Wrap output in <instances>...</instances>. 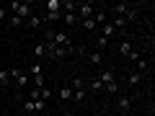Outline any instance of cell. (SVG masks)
<instances>
[{
    "instance_id": "6da1fadb",
    "label": "cell",
    "mask_w": 155,
    "mask_h": 116,
    "mask_svg": "<svg viewBox=\"0 0 155 116\" xmlns=\"http://www.w3.org/2000/svg\"><path fill=\"white\" fill-rule=\"evenodd\" d=\"M5 11H13V16H18L21 21H28V18L34 16V8L28 5V3H8Z\"/></svg>"
},
{
    "instance_id": "7a4b0ae2",
    "label": "cell",
    "mask_w": 155,
    "mask_h": 116,
    "mask_svg": "<svg viewBox=\"0 0 155 116\" xmlns=\"http://www.w3.org/2000/svg\"><path fill=\"white\" fill-rule=\"evenodd\" d=\"M109 8H111V13H114V16H122V18H127V23L137 18V11H134L132 5H127V3H114V5H109Z\"/></svg>"
},
{
    "instance_id": "3957f363",
    "label": "cell",
    "mask_w": 155,
    "mask_h": 116,
    "mask_svg": "<svg viewBox=\"0 0 155 116\" xmlns=\"http://www.w3.org/2000/svg\"><path fill=\"white\" fill-rule=\"evenodd\" d=\"M8 72H11V77L16 80V85H18V88H26V85L31 83V77H28V72H23L21 67H11Z\"/></svg>"
},
{
    "instance_id": "277c9868",
    "label": "cell",
    "mask_w": 155,
    "mask_h": 116,
    "mask_svg": "<svg viewBox=\"0 0 155 116\" xmlns=\"http://www.w3.org/2000/svg\"><path fill=\"white\" fill-rule=\"evenodd\" d=\"M93 13H96V5H93V3H80V5L75 8V16H80V21L93 18Z\"/></svg>"
},
{
    "instance_id": "5b68a950",
    "label": "cell",
    "mask_w": 155,
    "mask_h": 116,
    "mask_svg": "<svg viewBox=\"0 0 155 116\" xmlns=\"http://www.w3.org/2000/svg\"><path fill=\"white\" fill-rule=\"evenodd\" d=\"M31 54H34V62H41L47 57V47H44V41H39V44H34L31 47Z\"/></svg>"
},
{
    "instance_id": "8992f818",
    "label": "cell",
    "mask_w": 155,
    "mask_h": 116,
    "mask_svg": "<svg viewBox=\"0 0 155 116\" xmlns=\"http://www.w3.org/2000/svg\"><path fill=\"white\" fill-rule=\"evenodd\" d=\"M116 108L122 111L124 116H129V108H132V101H129V95H119V101H116Z\"/></svg>"
},
{
    "instance_id": "52a82bcc",
    "label": "cell",
    "mask_w": 155,
    "mask_h": 116,
    "mask_svg": "<svg viewBox=\"0 0 155 116\" xmlns=\"http://www.w3.org/2000/svg\"><path fill=\"white\" fill-rule=\"evenodd\" d=\"M142 80H145L142 72H134V70H132V72H127V85H129V88H137Z\"/></svg>"
},
{
    "instance_id": "ba28073f",
    "label": "cell",
    "mask_w": 155,
    "mask_h": 116,
    "mask_svg": "<svg viewBox=\"0 0 155 116\" xmlns=\"http://www.w3.org/2000/svg\"><path fill=\"white\" fill-rule=\"evenodd\" d=\"M57 98H60V101H65V103H67V101H72V88H70V85L60 88V90H57Z\"/></svg>"
},
{
    "instance_id": "9c48e42d",
    "label": "cell",
    "mask_w": 155,
    "mask_h": 116,
    "mask_svg": "<svg viewBox=\"0 0 155 116\" xmlns=\"http://www.w3.org/2000/svg\"><path fill=\"white\" fill-rule=\"evenodd\" d=\"M98 80H101V85H109V83H116V75H114L111 70H106V72H101Z\"/></svg>"
},
{
    "instance_id": "30bf717a",
    "label": "cell",
    "mask_w": 155,
    "mask_h": 116,
    "mask_svg": "<svg viewBox=\"0 0 155 116\" xmlns=\"http://www.w3.org/2000/svg\"><path fill=\"white\" fill-rule=\"evenodd\" d=\"M47 11L49 13H62V0H47Z\"/></svg>"
},
{
    "instance_id": "8fae6325",
    "label": "cell",
    "mask_w": 155,
    "mask_h": 116,
    "mask_svg": "<svg viewBox=\"0 0 155 116\" xmlns=\"http://www.w3.org/2000/svg\"><path fill=\"white\" fill-rule=\"evenodd\" d=\"M85 57H88V62H91V65H96V67L104 65V54H101V52H91V54H85Z\"/></svg>"
},
{
    "instance_id": "7c38bea8",
    "label": "cell",
    "mask_w": 155,
    "mask_h": 116,
    "mask_svg": "<svg viewBox=\"0 0 155 116\" xmlns=\"http://www.w3.org/2000/svg\"><path fill=\"white\" fill-rule=\"evenodd\" d=\"M147 65H150V62L145 60V57H140V60L134 62V72H142V75H147Z\"/></svg>"
},
{
    "instance_id": "4fadbf2b",
    "label": "cell",
    "mask_w": 155,
    "mask_h": 116,
    "mask_svg": "<svg viewBox=\"0 0 155 116\" xmlns=\"http://www.w3.org/2000/svg\"><path fill=\"white\" fill-rule=\"evenodd\" d=\"M44 72V67H41V62H31V67H28V77H36Z\"/></svg>"
},
{
    "instance_id": "5bb4252c",
    "label": "cell",
    "mask_w": 155,
    "mask_h": 116,
    "mask_svg": "<svg viewBox=\"0 0 155 116\" xmlns=\"http://www.w3.org/2000/svg\"><path fill=\"white\" fill-rule=\"evenodd\" d=\"M85 88H91L93 93H104V85H101L98 77H96V80H88V83H85Z\"/></svg>"
},
{
    "instance_id": "9a60e30c",
    "label": "cell",
    "mask_w": 155,
    "mask_h": 116,
    "mask_svg": "<svg viewBox=\"0 0 155 116\" xmlns=\"http://www.w3.org/2000/svg\"><path fill=\"white\" fill-rule=\"evenodd\" d=\"M62 21H65L67 26H75V23H80V18H78L75 13H62Z\"/></svg>"
},
{
    "instance_id": "2e32d148",
    "label": "cell",
    "mask_w": 155,
    "mask_h": 116,
    "mask_svg": "<svg viewBox=\"0 0 155 116\" xmlns=\"http://www.w3.org/2000/svg\"><path fill=\"white\" fill-rule=\"evenodd\" d=\"M26 26H28V28H41V16H36V13H34V16L26 21Z\"/></svg>"
},
{
    "instance_id": "e0dca14e",
    "label": "cell",
    "mask_w": 155,
    "mask_h": 116,
    "mask_svg": "<svg viewBox=\"0 0 155 116\" xmlns=\"http://www.w3.org/2000/svg\"><path fill=\"white\" fill-rule=\"evenodd\" d=\"M70 88H72V90H83V88H85V80H83V77H72Z\"/></svg>"
},
{
    "instance_id": "ac0fdd59",
    "label": "cell",
    "mask_w": 155,
    "mask_h": 116,
    "mask_svg": "<svg viewBox=\"0 0 155 116\" xmlns=\"http://www.w3.org/2000/svg\"><path fill=\"white\" fill-rule=\"evenodd\" d=\"M129 52H132V44H129L127 39H124L122 44H119V54H122V57H127V54H129Z\"/></svg>"
},
{
    "instance_id": "d6986e66",
    "label": "cell",
    "mask_w": 155,
    "mask_h": 116,
    "mask_svg": "<svg viewBox=\"0 0 155 116\" xmlns=\"http://www.w3.org/2000/svg\"><path fill=\"white\" fill-rule=\"evenodd\" d=\"M93 21H96V26H104V23H106V13L104 11H96L93 13Z\"/></svg>"
},
{
    "instance_id": "ffe728a7",
    "label": "cell",
    "mask_w": 155,
    "mask_h": 116,
    "mask_svg": "<svg viewBox=\"0 0 155 116\" xmlns=\"http://www.w3.org/2000/svg\"><path fill=\"white\" fill-rule=\"evenodd\" d=\"M104 93L116 95V93H119V83H109V85H104Z\"/></svg>"
},
{
    "instance_id": "44dd1931",
    "label": "cell",
    "mask_w": 155,
    "mask_h": 116,
    "mask_svg": "<svg viewBox=\"0 0 155 116\" xmlns=\"http://www.w3.org/2000/svg\"><path fill=\"white\" fill-rule=\"evenodd\" d=\"M80 26H83L85 31H96V21H93V18H85V21H80Z\"/></svg>"
},
{
    "instance_id": "7402d4cb",
    "label": "cell",
    "mask_w": 155,
    "mask_h": 116,
    "mask_svg": "<svg viewBox=\"0 0 155 116\" xmlns=\"http://www.w3.org/2000/svg\"><path fill=\"white\" fill-rule=\"evenodd\" d=\"M39 95H41V101H49L52 95H54V90H49V88H47V85H44V88L39 90Z\"/></svg>"
},
{
    "instance_id": "603a6c76",
    "label": "cell",
    "mask_w": 155,
    "mask_h": 116,
    "mask_svg": "<svg viewBox=\"0 0 155 116\" xmlns=\"http://www.w3.org/2000/svg\"><path fill=\"white\" fill-rule=\"evenodd\" d=\"M8 23H11L13 28H18V26H23V23H26V21H21V18H18V16H11V18H8Z\"/></svg>"
},
{
    "instance_id": "cb8c5ba5",
    "label": "cell",
    "mask_w": 155,
    "mask_h": 116,
    "mask_svg": "<svg viewBox=\"0 0 155 116\" xmlns=\"http://www.w3.org/2000/svg\"><path fill=\"white\" fill-rule=\"evenodd\" d=\"M0 83H3V85L11 83V72H8V70H0Z\"/></svg>"
},
{
    "instance_id": "d4e9b609",
    "label": "cell",
    "mask_w": 155,
    "mask_h": 116,
    "mask_svg": "<svg viewBox=\"0 0 155 116\" xmlns=\"http://www.w3.org/2000/svg\"><path fill=\"white\" fill-rule=\"evenodd\" d=\"M83 98H85V90H72V101H78V103H80Z\"/></svg>"
},
{
    "instance_id": "484cf974",
    "label": "cell",
    "mask_w": 155,
    "mask_h": 116,
    "mask_svg": "<svg viewBox=\"0 0 155 116\" xmlns=\"http://www.w3.org/2000/svg\"><path fill=\"white\" fill-rule=\"evenodd\" d=\"M41 95H39V88H34V90H28V101H39Z\"/></svg>"
},
{
    "instance_id": "4316f807",
    "label": "cell",
    "mask_w": 155,
    "mask_h": 116,
    "mask_svg": "<svg viewBox=\"0 0 155 116\" xmlns=\"http://www.w3.org/2000/svg\"><path fill=\"white\" fill-rule=\"evenodd\" d=\"M96 44H98L101 49H104V47H109V39H104V36H98V41H96Z\"/></svg>"
},
{
    "instance_id": "83f0119b",
    "label": "cell",
    "mask_w": 155,
    "mask_h": 116,
    "mask_svg": "<svg viewBox=\"0 0 155 116\" xmlns=\"http://www.w3.org/2000/svg\"><path fill=\"white\" fill-rule=\"evenodd\" d=\"M23 108H26V111H34V101H28V98H26V103H23Z\"/></svg>"
},
{
    "instance_id": "f1b7e54d",
    "label": "cell",
    "mask_w": 155,
    "mask_h": 116,
    "mask_svg": "<svg viewBox=\"0 0 155 116\" xmlns=\"http://www.w3.org/2000/svg\"><path fill=\"white\" fill-rule=\"evenodd\" d=\"M5 16H8V11H5V8H0V21H5Z\"/></svg>"
},
{
    "instance_id": "f546056e",
    "label": "cell",
    "mask_w": 155,
    "mask_h": 116,
    "mask_svg": "<svg viewBox=\"0 0 155 116\" xmlns=\"http://www.w3.org/2000/svg\"><path fill=\"white\" fill-rule=\"evenodd\" d=\"M62 116H75V114H72V111H62Z\"/></svg>"
},
{
    "instance_id": "4dcf8cb0",
    "label": "cell",
    "mask_w": 155,
    "mask_h": 116,
    "mask_svg": "<svg viewBox=\"0 0 155 116\" xmlns=\"http://www.w3.org/2000/svg\"><path fill=\"white\" fill-rule=\"evenodd\" d=\"M96 116H106V114H96Z\"/></svg>"
},
{
    "instance_id": "1f68e13d",
    "label": "cell",
    "mask_w": 155,
    "mask_h": 116,
    "mask_svg": "<svg viewBox=\"0 0 155 116\" xmlns=\"http://www.w3.org/2000/svg\"><path fill=\"white\" fill-rule=\"evenodd\" d=\"M16 116H21V114H16Z\"/></svg>"
}]
</instances>
